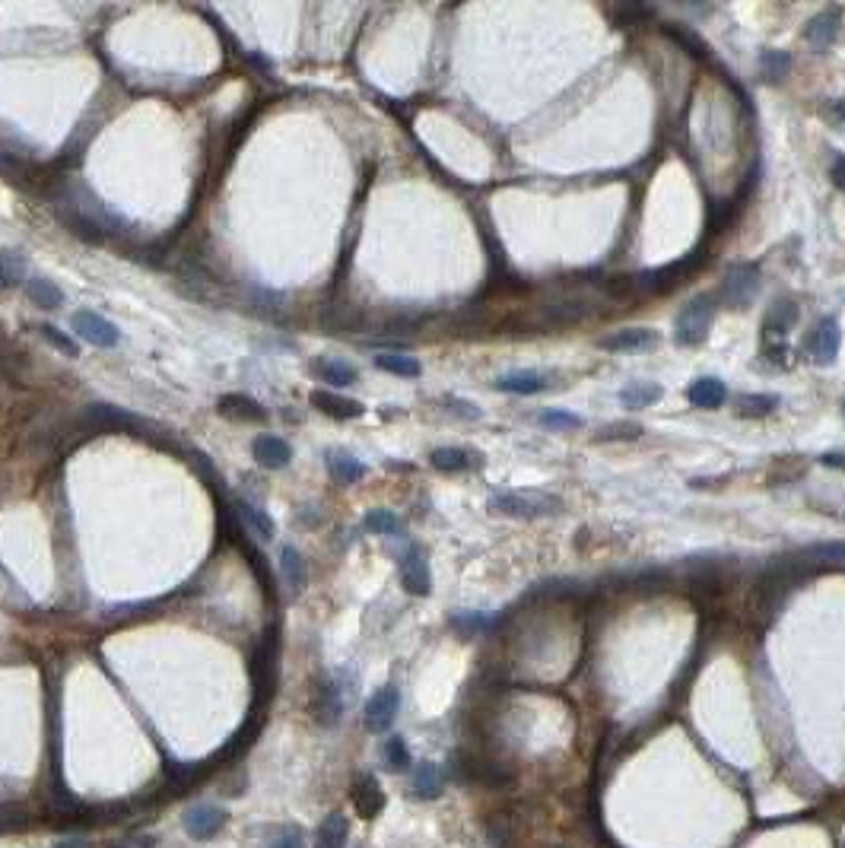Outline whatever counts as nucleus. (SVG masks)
Returning a JSON list of instances; mask_svg holds the SVG:
<instances>
[{
  "label": "nucleus",
  "instance_id": "f257e3e1",
  "mask_svg": "<svg viewBox=\"0 0 845 848\" xmlns=\"http://www.w3.org/2000/svg\"><path fill=\"white\" fill-rule=\"evenodd\" d=\"M489 506L509 518H550V515H559L563 502L550 493H540V489H518V493L493 496Z\"/></svg>",
  "mask_w": 845,
  "mask_h": 848
},
{
  "label": "nucleus",
  "instance_id": "f03ea898",
  "mask_svg": "<svg viewBox=\"0 0 845 848\" xmlns=\"http://www.w3.org/2000/svg\"><path fill=\"white\" fill-rule=\"evenodd\" d=\"M712 296H696L684 312L677 315V324H674V337H677L680 347H696L709 337V327L715 318Z\"/></svg>",
  "mask_w": 845,
  "mask_h": 848
},
{
  "label": "nucleus",
  "instance_id": "7ed1b4c3",
  "mask_svg": "<svg viewBox=\"0 0 845 848\" xmlns=\"http://www.w3.org/2000/svg\"><path fill=\"white\" fill-rule=\"evenodd\" d=\"M756 290H760V271L754 264H734L719 283L715 302H721L725 308H744L754 302Z\"/></svg>",
  "mask_w": 845,
  "mask_h": 848
},
{
  "label": "nucleus",
  "instance_id": "20e7f679",
  "mask_svg": "<svg viewBox=\"0 0 845 848\" xmlns=\"http://www.w3.org/2000/svg\"><path fill=\"white\" fill-rule=\"evenodd\" d=\"M70 324H73V331H77V334L83 337L86 343H92V347H99V350H112V347H118V343H121L118 327H115L108 318H102L99 312H90V308H80V312H73Z\"/></svg>",
  "mask_w": 845,
  "mask_h": 848
},
{
  "label": "nucleus",
  "instance_id": "39448f33",
  "mask_svg": "<svg viewBox=\"0 0 845 848\" xmlns=\"http://www.w3.org/2000/svg\"><path fill=\"white\" fill-rule=\"evenodd\" d=\"M839 341H842L839 324L832 318H823L811 327V334L804 337V353L811 356L817 366H832L839 356Z\"/></svg>",
  "mask_w": 845,
  "mask_h": 848
},
{
  "label": "nucleus",
  "instance_id": "423d86ee",
  "mask_svg": "<svg viewBox=\"0 0 845 848\" xmlns=\"http://www.w3.org/2000/svg\"><path fill=\"white\" fill-rule=\"evenodd\" d=\"M398 705H401V693L394 687H382L375 696H372L369 703H366V728L372 731V734H382V731L392 728V722L398 718Z\"/></svg>",
  "mask_w": 845,
  "mask_h": 848
},
{
  "label": "nucleus",
  "instance_id": "0eeeda50",
  "mask_svg": "<svg viewBox=\"0 0 845 848\" xmlns=\"http://www.w3.org/2000/svg\"><path fill=\"white\" fill-rule=\"evenodd\" d=\"M223 823H226V814L220 810V807L197 804V807H191L188 814H185V833H188L191 839H197V842H207V839H213L220 829H223Z\"/></svg>",
  "mask_w": 845,
  "mask_h": 848
},
{
  "label": "nucleus",
  "instance_id": "6e6552de",
  "mask_svg": "<svg viewBox=\"0 0 845 848\" xmlns=\"http://www.w3.org/2000/svg\"><path fill=\"white\" fill-rule=\"evenodd\" d=\"M349 798H353V807H357V814L363 817V820H375L384 810V792L382 785H378V779H372V775H359V779L353 782Z\"/></svg>",
  "mask_w": 845,
  "mask_h": 848
},
{
  "label": "nucleus",
  "instance_id": "1a4fd4ad",
  "mask_svg": "<svg viewBox=\"0 0 845 848\" xmlns=\"http://www.w3.org/2000/svg\"><path fill=\"white\" fill-rule=\"evenodd\" d=\"M401 582H404V592L417 594V598H427L429 594L433 578H429V566L419 549H410V553L401 559Z\"/></svg>",
  "mask_w": 845,
  "mask_h": 848
},
{
  "label": "nucleus",
  "instance_id": "9d476101",
  "mask_svg": "<svg viewBox=\"0 0 845 848\" xmlns=\"http://www.w3.org/2000/svg\"><path fill=\"white\" fill-rule=\"evenodd\" d=\"M252 454L261 467H267V471H283V467L293 461V448H289L280 436H258L252 442Z\"/></svg>",
  "mask_w": 845,
  "mask_h": 848
},
{
  "label": "nucleus",
  "instance_id": "9b49d317",
  "mask_svg": "<svg viewBox=\"0 0 845 848\" xmlns=\"http://www.w3.org/2000/svg\"><path fill=\"white\" fill-rule=\"evenodd\" d=\"M658 334L649 331V327H626V331H617V334H608L598 341L601 350H614V353H626V350H642V347H655Z\"/></svg>",
  "mask_w": 845,
  "mask_h": 848
},
{
  "label": "nucleus",
  "instance_id": "f8f14e48",
  "mask_svg": "<svg viewBox=\"0 0 845 848\" xmlns=\"http://www.w3.org/2000/svg\"><path fill=\"white\" fill-rule=\"evenodd\" d=\"M725 397H728V388L719 378H696V382L686 388V401H690L693 407H699V411H715V407L725 403Z\"/></svg>",
  "mask_w": 845,
  "mask_h": 848
},
{
  "label": "nucleus",
  "instance_id": "ddd939ff",
  "mask_svg": "<svg viewBox=\"0 0 845 848\" xmlns=\"http://www.w3.org/2000/svg\"><path fill=\"white\" fill-rule=\"evenodd\" d=\"M324 464H328L331 477H334L337 483H343V487H349V483H357V480H363V477H366V464L353 458V454H347V452H328Z\"/></svg>",
  "mask_w": 845,
  "mask_h": 848
},
{
  "label": "nucleus",
  "instance_id": "4468645a",
  "mask_svg": "<svg viewBox=\"0 0 845 848\" xmlns=\"http://www.w3.org/2000/svg\"><path fill=\"white\" fill-rule=\"evenodd\" d=\"M312 403L322 413H328V417H334V420H353V417H359V413H363V403L347 401V397L331 394V391H312Z\"/></svg>",
  "mask_w": 845,
  "mask_h": 848
},
{
  "label": "nucleus",
  "instance_id": "2eb2a0df",
  "mask_svg": "<svg viewBox=\"0 0 845 848\" xmlns=\"http://www.w3.org/2000/svg\"><path fill=\"white\" fill-rule=\"evenodd\" d=\"M798 321V306L789 299L776 302L772 306V312L766 315V337H772V341H785L789 337V331L795 327Z\"/></svg>",
  "mask_w": 845,
  "mask_h": 848
},
{
  "label": "nucleus",
  "instance_id": "dca6fc26",
  "mask_svg": "<svg viewBox=\"0 0 845 848\" xmlns=\"http://www.w3.org/2000/svg\"><path fill=\"white\" fill-rule=\"evenodd\" d=\"M220 413L229 420H264V407L254 397L245 394H223L220 397Z\"/></svg>",
  "mask_w": 845,
  "mask_h": 848
},
{
  "label": "nucleus",
  "instance_id": "f3484780",
  "mask_svg": "<svg viewBox=\"0 0 845 848\" xmlns=\"http://www.w3.org/2000/svg\"><path fill=\"white\" fill-rule=\"evenodd\" d=\"M238 515H242L245 528H252V534H258L261 541H271V537L277 534L273 518L261 506H254V502H245V499L238 502Z\"/></svg>",
  "mask_w": 845,
  "mask_h": 848
},
{
  "label": "nucleus",
  "instance_id": "a211bd4d",
  "mask_svg": "<svg viewBox=\"0 0 845 848\" xmlns=\"http://www.w3.org/2000/svg\"><path fill=\"white\" fill-rule=\"evenodd\" d=\"M315 372H318V378L328 385H334V388H347V385H353L359 378V372L349 362H341V359H322L318 366H315Z\"/></svg>",
  "mask_w": 845,
  "mask_h": 848
},
{
  "label": "nucleus",
  "instance_id": "6ab92c4d",
  "mask_svg": "<svg viewBox=\"0 0 845 848\" xmlns=\"http://www.w3.org/2000/svg\"><path fill=\"white\" fill-rule=\"evenodd\" d=\"M280 572H283V578H287V584L293 592H299L302 584H306V559H302L299 549L289 547V543L280 549Z\"/></svg>",
  "mask_w": 845,
  "mask_h": 848
},
{
  "label": "nucleus",
  "instance_id": "aec40b11",
  "mask_svg": "<svg viewBox=\"0 0 845 848\" xmlns=\"http://www.w3.org/2000/svg\"><path fill=\"white\" fill-rule=\"evenodd\" d=\"M26 296L35 302V306H42V308H57V306H64V292L57 290V286L51 283V280H45V277L26 280Z\"/></svg>",
  "mask_w": 845,
  "mask_h": 848
},
{
  "label": "nucleus",
  "instance_id": "412c9836",
  "mask_svg": "<svg viewBox=\"0 0 845 848\" xmlns=\"http://www.w3.org/2000/svg\"><path fill=\"white\" fill-rule=\"evenodd\" d=\"M375 366L382 368V372H392V376H401V378H417L419 372H423V366H419L413 356H404V353H378Z\"/></svg>",
  "mask_w": 845,
  "mask_h": 848
},
{
  "label": "nucleus",
  "instance_id": "4be33fe9",
  "mask_svg": "<svg viewBox=\"0 0 845 848\" xmlns=\"http://www.w3.org/2000/svg\"><path fill=\"white\" fill-rule=\"evenodd\" d=\"M836 32H839V13H820V16H814L811 20V26H807V42L811 45H817V48H826V45L836 39Z\"/></svg>",
  "mask_w": 845,
  "mask_h": 848
},
{
  "label": "nucleus",
  "instance_id": "5701e85b",
  "mask_svg": "<svg viewBox=\"0 0 845 848\" xmlns=\"http://www.w3.org/2000/svg\"><path fill=\"white\" fill-rule=\"evenodd\" d=\"M496 388L505 391V394H534V391L544 388V378L538 372H512V376L499 378Z\"/></svg>",
  "mask_w": 845,
  "mask_h": 848
},
{
  "label": "nucleus",
  "instance_id": "b1692460",
  "mask_svg": "<svg viewBox=\"0 0 845 848\" xmlns=\"http://www.w3.org/2000/svg\"><path fill=\"white\" fill-rule=\"evenodd\" d=\"M776 407H779L776 394H744L741 401H737V417L760 420V417H769Z\"/></svg>",
  "mask_w": 845,
  "mask_h": 848
},
{
  "label": "nucleus",
  "instance_id": "393cba45",
  "mask_svg": "<svg viewBox=\"0 0 845 848\" xmlns=\"http://www.w3.org/2000/svg\"><path fill=\"white\" fill-rule=\"evenodd\" d=\"M413 794H419V798H439L442 794V775L435 766L423 763L413 769Z\"/></svg>",
  "mask_w": 845,
  "mask_h": 848
},
{
  "label": "nucleus",
  "instance_id": "a878e982",
  "mask_svg": "<svg viewBox=\"0 0 845 848\" xmlns=\"http://www.w3.org/2000/svg\"><path fill=\"white\" fill-rule=\"evenodd\" d=\"M347 833H349V823L343 814H331L328 820L322 823V829H318V842H322V848H343V842H347Z\"/></svg>",
  "mask_w": 845,
  "mask_h": 848
},
{
  "label": "nucleus",
  "instance_id": "bb28decb",
  "mask_svg": "<svg viewBox=\"0 0 845 848\" xmlns=\"http://www.w3.org/2000/svg\"><path fill=\"white\" fill-rule=\"evenodd\" d=\"M623 403L626 407H633V411H639V407H651V403L661 397V385H651V382H636L629 385V388H623Z\"/></svg>",
  "mask_w": 845,
  "mask_h": 848
},
{
  "label": "nucleus",
  "instance_id": "cd10ccee",
  "mask_svg": "<svg viewBox=\"0 0 845 848\" xmlns=\"http://www.w3.org/2000/svg\"><path fill=\"white\" fill-rule=\"evenodd\" d=\"M366 528L372 531V534H384V537H398L401 531H404V524H401V518L394 512H388V508H375V512L366 515Z\"/></svg>",
  "mask_w": 845,
  "mask_h": 848
},
{
  "label": "nucleus",
  "instance_id": "c85d7f7f",
  "mask_svg": "<svg viewBox=\"0 0 845 848\" xmlns=\"http://www.w3.org/2000/svg\"><path fill=\"white\" fill-rule=\"evenodd\" d=\"M429 461H433V467H439V471L445 473L468 471L470 467V454L464 452V448H435V452L429 454Z\"/></svg>",
  "mask_w": 845,
  "mask_h": 848
},
{
  "label": "nucleus",
  "instance_id": "c756f323",
  "mask_svg": "<svg viewBox=\"0 0 845 848\" xmlns=\"http://www.w3.org/2000/svg\"><path fill=\"white\" fill-rule=\"evenodd\" d=\"M29 826V810L20 804H0V835L20 833Z\"/></svg>",
  "mask_w": 845,
  "mask_h": 848
},
{
  "label": "nucleus",
  "instance_id": "7c9ffc66",
  "mask_svg": "<svg viewBox=\"0 0 845 848\" xmlns=\"http://www.w3.org/2000/svg\"><path fill=\"white\" fill-rule=\"evenodd\" d=\"M22 280V257L13 251H0V290H10Z\"/></svg>",
  "mask_w": 845,
  "mask_h": 848
},
{
  "label": "nucleus",
  "instance_id": "2f4dec72",
  "mask_svg": "<svg viewBox=\"0 0 845 848\" xmlns=\"http://www.w3.org/2000/svg\"><path fill=\"white\" fill-rule=\"evenodd\" d=\"M760 67H763V74H766V80H782L785 74L791 70V57H789V51H766L763 55V61H760Z\"/></svg>",
  "mask_w": 845,
  "mask_h": 848
},
{
  "label": "nucleus",
  "instance_id": "473e14b6",
  "mask_svg": "<svg viewBox=\"0 0 845 848\" xmlns=\"http://www.w3.org/2000/svg\"><path fill=\"white\" fill-rule=\"evenodd\" d=\"M384 763L392 766L394 772L410 769V750H407V744L401 737H388V744H384Z\"/></svg>",
  "mask_w": 845,
  "mask_h": 848
},
{
  "label": "nucleus",
  "instance_id": "72a5a7b5",
  "mask_svg": "<svg viewBox=\"0 0 845 848\" xmlns=\"http://www.w3.org/2000/svg\"><path fill=\"white\" fill-rule=\"evenodd\" d=\"M807 557L823 566H845V543H817L807 549Z\"/></svg>",
  "mask_w": 845,
  "mask_h": 848
},
{
  "label": "nucleus",
  "instance_id": "f704fd0d",
  "mask_svg": "<svg viewBox=\"0 0 845 848\" xmlns=\"http://www.w3.org/2000/svg\"><path fill=\"white\" fill-rule=\"evenodd\" d=\"M35 331H39V334H42L45 341L51 343V347L61 350L64 356H77V343H73V337H67L64 331H57L55 324H39Z\"/></svg>",
  "mask_w": 845,
  "mask_h": 848
},
{
  "label": "nucleus",
  "instance_id": "c9c22d12",
  "mask_svg": "<svg viewBox=\"0 0 845 848\" xmlns=\"http://www.w3.org/2000/svg\"><path fill=\"white\" fill-rule=\"evenodd\" d=\"M540 423L550 426V429H582V417L566 411H544L540 413Z\"/></svg>",
  "mask_w": 845,
  "mask_h": 848
},
{
  "label": "nucleus",
  "instance_id": "e433bc0d",
  "mask_svg": "<svg viewBox=\"0 0 845 848\" xmlns=\"http://www.w3.org/2000/svg\"><path fill=\"white\" fill-rule=\"evenodd\" d=\"M639 432H642V426H636V423H620V426H610V429H604L601 438H636Z\"/></svg>",
  "mask_w": 845,
  "mask_h": 848
},
{
  "label": "nucleus",
  "instance_id": "4c0bfd02",
  "mask_svg": "<svg viewBox=\"0 0 845 848\" xmlns=\"http://www.w3.org/2000/svg\"><path fill=\"white\" fill-rule=\"evenodd\" d=\"M271 848H302V833L296 826H287L283 829V835H280Z\"/></svg>",
  "mask_w": 845,
  "mask_h": 848
},
{
  "label": "nucleus",
  "instance_id": "58836bf2",
  "mask_svg": "<svg viewBox=\"0 0 845 848\" xmlns=\"http://www.w3.org/2000/svg\"><path fill=\"white\" fill-rule=\"evenodd\" d=\"M112 848H153V839H150V835H134V839L115 842Z\"/></svg>",
  "mask_w": 845,
  "mask_h": 848
},
{
  "label": "nucleus",
  "instance_id": "ea45409f",
  "mask_svg": "<svg viewBox=\"0 0 845 848\" xmlns=\"http://www.w3.org/2000/svg\"><path fill=\"white\" fill-rule=\"evenodd\" d=\"M832 181H836L839 191H845V156L836 160V166H832Z\"/></svg>",
  "mask_w": 845,
  "mask_h": 848
},
{
  "label": "nucleus",
  "instance_id": "a19ab883",
  "mask_svg": "<svg viewBox=\"0 0 845 848\" xmlns=\"http://www.w3.org/2000/svg\"><path fill=\"white\" fill-rule=\"evenodd\" d=\"M823 461L826 467H845V454H836V452H830V454H823Z\"/></svg>",
  "mask_w": 845,
  "mask_h": 848
},
{
  "label": "nucleus",
  "instance_id": "79ce46f5",
  "mask_svg": "<svg viewBox=\"0 0 845 848\" xmlns=\"http://www.w3.org/2000/svg\"><path fill=\"white\" fill-rule=\"evenodd\" d=\"M57 848H92L90 842H80V839H67V842H61Z\"/></svg>",
  "mask_w": 845,
  "mask_h": 848
}]
</instances>
